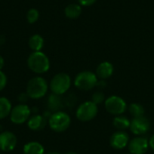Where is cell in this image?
Returning <instances> with one entry per match:
<instances>
[{
  "mask_svg": "<svg viewBox=\"0 0 154 154\" xmlns=\"http://www.w3.org/2000/svg\"><path fill=\"white\" fill-rule=\"evenodd\" d=\"M28 68L36 74L46 73L50 69V60L42 51H32L27 59Z\"/></svg>",
  "mask_w": 154,
  "mask_h": 154,
  "instance_id": "cell-1",
  "label": "cell"
},
{
  "mask_svg": "<svg viewBox=\"0 0 154 154\" xmlns=\"http://www.w3.org/2000/svg\"><path fill=\"white\" fill-rule=\"evenodd\" d=\"M49 89L48 82L42 77H34L31 79L26 86V93L32 99H40L46 96Z\"/></svg>",
  "mask_w": 154,
  "mask_h": 154,
  "instance_id": "cell-2",
  "label": "cell"
},
{
  "mask_svg": "<svg viewBox=\"0 0 154 154\" xmlns=\"http://www.w3.org/2000/svg\"><path fill=\"white\" fill-rule=\"evenodd\" d=\"M48 124L52 131L56 133H62L69 127L71 124V118L66 112L57 111L51 115Z\"/></svg>",
  "mask_w": 154,
  "mask_h": 154,
  "instance_id": "cell-3",
  "label": "cell"
},
{
  "mask_svg": "<svg viewBox=\"0 0 154 154\" xmlns=\"http://www.w3.org/2000/svg\"><path fill=\"white\" fill-rule=\"evenodd\" d=\"M97 76L96 73L88 70L81 71L79 72L75 79H74V85L77 88L83 90V91H88L93 89L98 83Z\"/></svg>",
  "mask_w": 154,
  "mask_h": 154,
  "instance_id": "cell-4",
  "label": "cell"
},
{
  "mask_svg": "<svg viewBox=\"0 0 154 154\" xmlns=\"http://www.w3.org/2000/svg\"><path fill=\"white\" fill-rule=\"evenodd\" d=\"M71 86V79L67 73L56 74L50 82V88L55 95L62 96L68 92Z\"/></svg>",
  "mask_w": 154,
  "mask_h": 154,
  "instance_id": "cell-5",
  "label": "cell"
},
{
  "mask_svg": "<svg viewBox=\"0 0 154 154\" xmlns=\"http://www.w3.org/2000/svg\"><path fill=\"white\" fill-rule=\"evenodd\" d=\"M98 113L97 105L92 101L83 102L79 106L76 111V117L82 122H88L93 120Z\"/></svg>",
  "mask_w": 154,
  "mask_h": 154,
  "instance_id": "cell-6",
  "label": "cell"
},
{
  "mask_svg": "<svg viewBox=\"0 0 154 154\" xmlns=\"http://www.w3.org/2000/svg\"><path fill=\"white\" fill-rule=\"evenodd\" d=\"M105 107L109 114L117 116L125 112L127 105L125 99H123L121 97L111 96L105 100Z\"/></svg>",
  "mask_w": 154,
  "mask_h": 154,
  "instance_id": "cell-7",
  "label": "cell"
},
{
  "mask_svg": "<svg viewBox=\"0 0 154 154\" xmlns=\"http://www.w3.org/2000/svg\"><path fill=\"white\" fill-rule=\"evenodd\" d=\"M9 116L10 121L14 125L24 124L31 117V109L25 104H18L12 108Z\"/></svg>",
  "mask_w": 154,
  "mask_h": 154,
  "instance_id": "cell-8",
  "label": "cell"
},
{
  "mask_svg": "<svg viewBox=\"0 0 154 154\" xmlns=\"http://www.w3.org/2000/svg\"><path fill=\"white\" fill-rule=\"evenodd\" d=\"M17 144V138L15 134L10 131L0 133V151L9 152L15 149Z\"/></svg>",
  "mask_w": 154,
  "mask_h": 154,
  "instance_id": "cell-9",
  "label": "cell"
},
{
  "mask_svg": "<svg viewBox=\"0 0 154 154\" xmlns=\"http://www.w3.org/2000/svg\"><path fill=\"white\" fill-rule=\"evenodd\" d=\"M151 128V123L145 116L135 117L131 121L130 130L135 135H143L149 132Z\"/></svg>",
  "mask_w": 154,
  "mask_h": 154,
  "instance_id": "cell-10",
  "label": "cell"
},
{
  "mask_svg": "<svg viewBox=\"0 0 154 154\" xmlns=\"http://www.w3.org/2000/svg\"><path fill=\"white\" fill-rule=\"evenodd\" d=\"M128 148L131 154H145L150 148L149 140L142 136L135 137L129 142Z\"/></svg>",
  "mask_w": 154,
  "mask_h": 154,
  "instance_id": "cell-11",
  "label": "cell"
},
{
  "mask_svg": "<svg viewBox=\"0 0 154 154\" xmlns=\"http://www.w3.org/2000/svg\"><path fill=\"white\" fill-rule=\"evenodd\" d=\"M130 142L129 135L125 131H117L110 137V145L116 150L125 149Z\"/></svg>",
  "mask_w": 154,
  "mask_h": 154,
  "instance_id": "cell-12",
  "label": "cell"
},
{
  "mask_svg": "<svg viewBox=\"0 0 154 154\" xmlns=\"http://www.w3.org/2000/svg\"><path fill=\"white\" fill-rule=\"evenodd\" d=\"M47 125V120L44 116L36 115L31 116L27 121V126L32 131H41Z\"/></svg>",
  "mask_w": 154,
  "mask_h": 154,
  "instance_id": "cell-13",
  "label": "cell"
},
{
  "mask_svg": "<svg viewBox=\"0 0 154 154\" xmlns=\"http://www.w3.org/2000/svg\"><path fill=\"white\" fill-rule=\"evenodd\" d=\"M114 73V66L109 61H103L101 62L96 70V75L97 78L101 79H106L110 78Z\"/></svg>",
  "mask_w": 154,
  "mask_h": 154,
  "instance_id": "cell-14",
  "label": "cell"
},
{
  "mask_svg": "<svg viewBox=\"0 0 154 154\" xmlns=\"http://www.w3.org/2000/svg\"><path fill=\"white\" fill-rule=\"evenodd\" d=\"M23 152V154H45L43 145L38 142H29L25 143Z\"/></svg>",
  "mask_w": 154,
  "mask_h": 154,
  "instance_id": "cell-15",
  "label": "cell"
},
{
  "mask_svg": "<svg viewBox=\"0 0 154 154\" xmlns=\"http://www.w3.org/2000/svg\"><path fill=\"white\" fill-rule=\"evenodd\" d=\"M28 45L32 51H41L44 45V40L40 34H33L30 37Z\"/></svg>",
  "mask_w": 154,
  "mask_h": 154,
  "instance_id": "cell-16",
  "label": "cell"
},
{
  "mask_svg": "<svg viewBox=\"0 0 154 154\" xmlns=\"http://www.w3.org/2000/svg\"><path fill=\"white\" fill-rule=\"evenodd\" d=\"M64 13L66 17L69 19H76L81 14L82 7L79 4H70L66 6Z\"/></svg>",
  "mask_w": 154,
  "mask_h": 154,
  "instance_id": "cell-17",
  "label": "cell"
},
{
  "mask_svg": "<svg viewBox=\"0 0 154 154\" xmlns=\"http://www.w3.org/2000/svg\"><path fill=\"white\" fill-rule=\"evenodd\" d=\"M12 108H13L12 104L9 101V99L1 97H0V120H3L6 118L8 116H10Z\"/></svg>",
  "mask_w": 154,
  "mask_h": 154,
  "instance_id": "cell-18",
  "label": "cell"
},
{
  "mask_svg": "<svg viewBox=\"0 0 154 154\" xmlns=\"http://www.w3.org/2000/svg\"><path fill=\"white\" fill-rule=\"evenodd\" d=\"M61 107H62V100L60 98V96L52 93L48 98V108L53 111L54 113L57 111H60V109Z\"/></svg>",
  "mask_w": 154,
  "mask_h": 154,
  "instance_id": "cell-19",
  "label": "cell"
},
{
  "mask_svg": "<svg viewBox=\"0 0 154 154\" xmlns=\"http://www.w3.org/2000/svg\"><path fill=\"white\" fill-rule=\"evenodd\" d=\"M113 125L118 131H125V130L130 128L131 121L126 116H117L114 118Z\"/></svg>",
  "mask_w": 154,
  "mask_h": 154,
  "instance_id": "cell-20",
  "label": "cell"
},
{
  "mask_svg": "<svg viewBox=\"0 0 154 154\" xmlns=\"http://www.w3.org/2000/svg\"><path fill=\"white\" fill-rule=\"evenodd\" d=\"M129 112L131 114L132 116H134V118L135 117H141V116H144V107L138 104V103H132L129 106Z\"/></svg>",
  "mask_w": 154,
  "mask_h": 154,
  "instance_id": "cell-21",
  "label": "cell"
},
{
  "mask_svg": "<svg viewBox=\"0 0 154 154\" xmlns=\"http://www.w3.org/2000/svg\"><path fill=\"white\" fill-rule=\"evenodd\" d=\"M39 16H40L39 11L37 9H35V8H31L27 12L26 19H27V21H28L29 23H36L38 21Z\"/></svg>",
  "mask_w": 154,
  "mask_h": 154,
  "instance_id": "cell-22",
  "label": "cell"
},
{
  "mask_svg": "<svg viewBox=\"0 0 154 154\" xmlns=\"http://www.w3.org/2000/svg\"><path fill=\"white\" fill-rule=\"evenodd\" d=\"M106 99H105V95H104V93H102V92H100V91H97V92H95L94 94H93V96H92V102H94L96 105H100V104H102L104 101H105Z\"/></svg>",
  "mask_w": 154,
  "mask_h": 154,
  "instance_id": "cell-23",
  "label": "cell"
},
{
  "mask_svg": "<svg viewBox=\"0 0 154 154\" xmlns=\"http://www.w3.org/2000/svg\"><path fill=\"white\" fill-rule=\"evenodd\" d=\"M6 84H7V77L2 70H0V91H2L6 87Z\"/></svg>",
  "mask_w": 154,
  "mask_h": 154,
  "instance_id": "cell-24",
  "label": "cell"
},
{
  "mask_svg": "<svg viewBox=\"0 0 154 154\" xmlns=\"http://www.w3.org/2000/svg\"><path fill=\"white\" fill-rule=\"evenodd\" d=\"M97 2V0H79V4L81 6H90L94 5Z\"/></svg>",
  "mask_w": 154,
  "mask_h": 154,
  "instance_id": "cell-25",
  "label": "cell"
},
{
  "mask_svg": "<svg viewBox=\"0 0 154 154\" xmlns=\"http://www.w3.org/2000/svg\"><path fill=\"white\" fill-rule=\"evenodd\" d=\"M30 98L27 95V93H22L21 95H19V97H18V100L20 102V104H25V102L27 101V99Z\"/></svg>",
  "mask_w": 154,
  "mask_h": 154,
  "instance_id": "cell-26",
  "label": "cell"
},
{
  "mask_svg": "<svg viewBox=\"0 0 154 154\" xmlns=\"http://www.w3.org/2000/svg\"><path fill=\"white\" fill-rule=\"evenodd\" d=\"M149 145H150V148L154 151V134L151 137V139L149 140Z\"/></svg>",
  "mask_w": 154,
  "mask_h": 154,
  "instance_id": "cell-27",
  "label": "cell"
},
{
  "mask_svg": "<svg viewBox=\"0 0 154 154\" xmlns=\"http://www.w3.org/2000/svg\"><path fill=\"white\" fill-rule=\"evenodd\" d=\"M5 66V60L4 58L0 55V70H2V69L4 68Z\"/></svg>",
  "mask_w": 154,
  "mask_h": 154,
  "instance_id": "cell-28",
  "label": "cell"
},
{
  "mask_svg": "<svg viewBox=\"0 0 154 154\" xmlns=\"http://www.w3.org/2000/svg\"><path fill=\"white\" fill-rule=\"evenodd\" d=\"M65 154H78L77 152H67V153Z\"/></svg>",
  "mask_w": 154,
  "mask_h": 154,
  "instance_id": "cell-29",
  "label": "cell"
},
{
  "mask_svg": "<svg viewBox=\"0 0 154 154\" xmlns=\"http://www.w3.org/2000/svg\"><path fill=\"white\" fill-rule=\"evenodd\" d=\"M46 154H60V153H58V152H49V153H46Z\"/></svg>",
  "mask_w": 154,
  "mask_h": 154,
  "instance_id": "cell-30",
  "label": "cell"
},
{
  "mask_svg": "<svg viewBox=\"0 0 154 154\" xmlns=\"http://www.w3.org/2000/svg\"><path fill=\"white\" fill-rule=\"evenodd\" d=\"M0 154H3V153H0Z\"/></svg>",
  "mask_w": 154,
  "mask_h": 154,
  "instance_id": "cell-31",
  "label": "cell"
},
{
  "mask_svg": "<svg viewBox=\"0 0 154 154\" xmlns=\"http://www.w3.org/2000/svg\"><path fill=\"white\" fill-rule=\"evenodd\" d=\"M129 154H131V153H129Z\"/></svg>",
  "mask_w": 154,
  "mask_h": 154,
  "instance_id": "cell-32",
  "label": "cell"
}]
</instances>
